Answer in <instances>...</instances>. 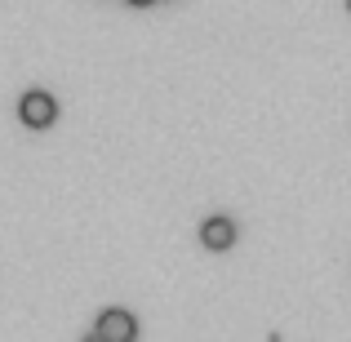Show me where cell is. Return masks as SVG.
I'll use <instances>...</instances> for the list:
<instances>
[{"instance_id": "6da1fadb", "label": "cell", "mask_w": 351, "mask_h": 342, "mask_svg": "<svg viewBox=\"0 0 351 342\" xmlns=\"http://www.w3.org/2000/svg\"><path fill=\"white\" fill-rule=\"evenodd\" d=\"M18 116H23L27 129H49L53 116H58V103H53V94H45V89H32V94H23V103H18Z\"/></svg>"}, {"instance_id": "7a4b0ae2", "label": "cell", "mask_w": 351, "mask_h": 342, "mask_svg": "<svg viewBox=\"0 0 351 342\" xmlns=\"http://www.w3.org/2000/svg\"><path fill=\"white\" fill-rule=\"evenodd\" d=\"M134 334H138V320L129 316V311H120V307L103 311V316H98V325H94V338L98 342H129Z\"/></svg>"}, {"instance_id": "3957f363", "label": "cell", "mask_w": 351, "mask_h": 342, "mask_svg": "<svg viewBox=\"0 0 351 342\" xmlns=\"http://www.w3.org/2000/svg\"><path fill=\"white\" fill-rule=\"evenodd\" d=\"M200 245L205 249H232L236 245V223L232 218H209V223L200 227Z\"/></svg>"}, {"instance_id": "277c9868", "label": "cell", "mask_w": 351, "mask_h": 342, "mask_svg": "<svg viewBox=\"0 0 351 342\" xmlns=\"http://www.w3.org/2000/svg\"><path fill=\"white\" fill-rule=\"evenodd\" d=\"M129 5H138V9H143V5H156V0H129Z\"/></svg>"}, {"instance_id": "5b68a950", "label": "cell", "mask_w": 351, "mask_h": 342, "mask_svg": "<svg viewBox=\"0 0 351 342\" xmlns=\"http://www.w3.org/2000/svg\"><path fill=\"white\" fill-rule=\"evenodd\" d=\"M347 9H351V0H347Z\"/></svg>"}]
</instances>
